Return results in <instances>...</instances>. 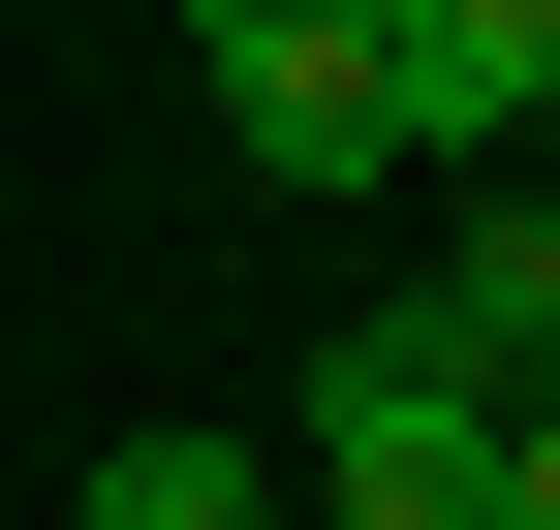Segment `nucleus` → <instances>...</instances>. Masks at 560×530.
I'll list each match as a JSON object with an SVG mask.
<instances>
[{"instance_id":"f257e3e1","label":"nucleus","mask_w":560,"mask_h":530,"mask_svg":"<svg viewBox=\"0 0 560 530\" xmlns=\"http://www.w3.org/2000/svg\"><path fill=\"white\" fill-rule=\"evenodd\" d=\"M312 530H499V406H436L374 312L312 344Z\"/></svg>"},{"instance_id":"39448f33","label":"nucleus","mask_w":560,"mask_h":530,"mask_svg":"<svg viewBox=\"0 0 560 530\" xmlns=\"http://www.w3.org/2000/svg\"><path fill=\"white\" fill-rule=\"evenodd\" d=\"M94 530H280V469H249V437H125Z\"/></svg>"},{"instance_id":"20e7f679","label":"nucleus","mask_w":560,"mask_h":530,"mask_svg":"<svg viewBox=\"0 0 560 530\" xmlns=\"http://www.w3.org/2000/svg\"><path fill=\"white\" fill-rule=\"evenodd\" d=\"M219 125H249V187H312V219H374V187H405L374 32H219Z\"/></svg>"},{"instance_id":"0eeeda50","label":"nucleus","mask_w":560,"mask_h":530,"mask_svg":"<svg viewBox=\"0 0 560 530\" xmlns=\"http://www.w3.org/2000/svg\"><path fill=\"white\" fill-rule=\"evenodd\" d=\"M187 32H280V0H187Z\"/></svg>"},{"instance_id":"6e6552de","label":"nucleus","mask_w":560,"mask_h":530,"mask_svg":"<svg viewBox=\"0 0 560 530\" xmlns=\"http://www.w3.org/2000/svg\"><path fill=\"white\" fill-rule=\"evenodd\" d=\"M529 406H560V375H529Z\"/></svg>"},{"instance_id":"423d86ee","label":"nucleus","mask_w":560,"mask_h":530,"mask_svg":"<svg viewBox=\"0 0 560 530\" xmlns=\"http://www.w3.org/2000/svg\"><path fill=\"white\" fill-rule=\"evenodd\" d=\"M499 530H560V406H499Z\"/></svg>"},{"instance_id":"7ed1b4c3","label":"nucleus","mask_w":560,"mask_h":530,"mask_svg":"<svg viewBox=\"0 0 560 530\" xmlns=\"http://www.w3.org/2000/svg\"><path fill=\"white\" fill-rule=\"evenodd\" d=\"M374 94H405V157H467V187L560 157V0H405V32H374Z\"/></svg>"},{"instance_id":"f03ea898","label":"nucleus","mask_w":560,"mask_h":530,"mask_svg":"<svg viewBox=\"0 0 560 530\" xmlns=\"http://www.w3.org/2000/svg\"><path fill=\"white\" fill-rule=\"evenodd\" d=\"M374 344L436 375V406H529V375H560V187H529V157H499V219H467V250H405V281H374Z\"/></svg>"}]
</instances>
